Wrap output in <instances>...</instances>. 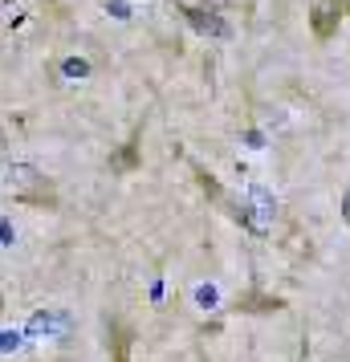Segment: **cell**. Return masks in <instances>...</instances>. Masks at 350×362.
<instances>
[{"mask_svg": "<svg viewBox=\"0 0 350 362\" xmlns=\"http://www.w3.org/2000/svg\"><path fill=\"white\" fill-rule=\"evenodd\" d=\"M236 220L249 224L257 236H265V232L273 228V220H277V199H273V192L261 187V183H249V192H245V208H240Z\"/></svg>", "mask_w": 350, "mask_h": 362, "instance_id": "6da1fadb", "label": "cell"}, {"mask_svg": "<svg viewBox=\"0 0 350 362\" xmlns=\"http://www.w3.org/2000/svg\"><path fill=\"white\" fill-rule=\"evenodd\" d=\"M29 334L33 338H53V342H69V334H74V322H69L66 310H37L29 317Z\"/></svg>", "mask_w": 350, "mask_h": 362, "instance_id": "7a4b0ae2", "label": "cell"}, {"mask_svg": "<svg viewBox=\"0 0 350 362\" xmlns=\"http://www.w3.org/2000/svg\"><path fill=\"white\" fill-rule=\"evenodd\" d=\"M342 25V0H310V29L317 41H330Z\"/></svg>", "mask_w": 350, "mask_h": 362, "instance_id": "3957f363", "label": "cell"}, {"mask_svg": "<svg viewBox=\"0 0 350 362\" xmlns=\"http://www.w3.org/2000/svg\"><path fill=\"white\" fill-rule=\"evenodd\" d=\"M4 187H8V192H17V196H25V199H41V187H45V180L37 175L33 167L13 163V167H4Z\"/></svg>", "mask_w": 350, "mask_h": 362, "instance_id": "277c9868", "label": "cell"}, {"mask_svg": "<svg viewBox=\"0 0 350 362\" xmlns=\"http://www.w3.org/2000/svg\"><path fill=\"white\" fill-rule=\"evenodd\" d=\"M180 13L187 17V25H192L196 33H208V37H228V33H233V29H228V21L216 17V13H208V8H192V4H184Z\"/></svg>", "mask_w": 350, "mask_h": 362, "instance_id": "5b68a950", "label": "cell"}, {"mask_svg": "<svg viewBox=\"0 0 350 362\" xmlns=\"http://www.w3.org/2000/svg\"><path fill=\"white\" fill-rule=\"evenodd\" d=\"M236 310H245V313H277L281 310V301L277 297H261V293H252V297H245V301H236Z\"/></svg>", "mask_w": 350, "mask_h": 362, "instance_id": "8992f818", "label": "cell"}, {"mask_svg": "<svg viewBox=\"0 0 350 362\" xmlns=\"http://www.w3.org/2000/svg\"><path fill=\"white\" fill-rule=\"evenodd\" d=\"M62 74H66V78H86V74H90V62H82V57H69L66 66H62Z\"/></svg>", "mask_w": 350, "mask_h": 362, "instance_id": "52a82bcc", "label": "cell"}, {"mask_svg": "<svg viewBox=\"0 0 350 362\" xmlns=\"http://www.w3.org/2000/svg\"><path fill=\"white\" fill-rule=\"evenodd\" d=\"M115 167H118V171H127V167H134V147H127V151H122V155L115 159Z\"/></svg>", "mask_w": 350, "mask_h": 362, "instance_id": "ba28073f", "label": "cell"}, {"mask_svg": "<svg viewBox=\"0 0 350 362\" xmlns=\"http://www.w3.org/2000/svg\"><path fill=\"white\" fill-rule=\"evenodd\" d=\"M17 346H21L17 334H0V350H17Z\"/></svg>", "mask_w": 350, "mask_h": 362, "instance_id": "9c48e42d", "label": "cell"}, {"mask_svg": "<svg viewBox=\"0 0 350 362\" xmlns=\"http://www.w3.org/2000/svg\"><path fill=\"white\" fill-rule=\"evenodd\" d=\"M342 220L350 224V187H346V196H342Z\"/></svg>", "mask_w": 350, "mask_h": 362, "instance_id": "30bf717a", "label": "cell"}, {"mask_svg": "<svg viewBox=\"0 0 350 362\" xmlns=\"http://www.w3.org/2000/svg\"><path fill=\"white\" fill-rule=\"evenodd\" d=\"M0 313H4V301H0Z\"/></svg>", "mask_w": 350, "mask_h": 362, "instance_id": "8fae6325", "label": "cell"}]
</instances>
